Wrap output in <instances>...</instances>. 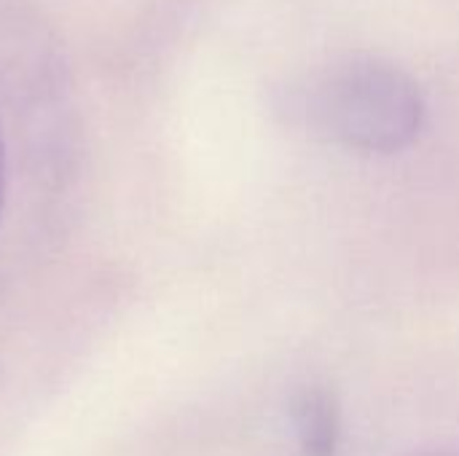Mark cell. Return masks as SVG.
<instances>
[{"label":"cell","mask_w":459,"mask_h":456,"mask_svg":"<svg viewBox=\"0 0 459 456\" xmlns=\"http://www.w3.org/2000/svg\"><path fill=\"white\" fill-rule=\"evenodd\" d=\"M3 191H5V148H3V134H0V207H3Z\"/></svg>","instance_id":"cell-2"},{"label":"cell","mask_w":459,"mask_h":456,"mask_svg":"<svg viewBox=\"0 0 459 456\" xmlns=\"http://www.w3.org/2000/svg\"><path fill=\"white\" fill-rule=\"evenodd\" d=\"M299 433L301 443L312 456H331L336 446V414L323 392H309L299 406Z\"/></svg>","instance_id":"cell-1"}]
</instances>
